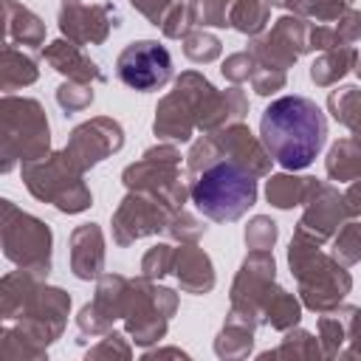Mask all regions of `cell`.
Listing matches in <instances>:
<instances>
[{
  "label": "cell",
  "instance_id": "obj_3",
  "mask_svg": "<svg viewBox=\"0 0 361 361\" xmlns=\"http://www.w3.org/2000/svg\"><path fill=\"white\" fill-rule=\"evenodd\" d=\"M116 73L133 90H158L172 76V56L158 39H138L118 54Z\"/></svg>",
  "mask_w": 361,
  "mask_h": 361
},
{
  "label": "cell",
  "instance_id": "obj_2",
  "mask_svg": "<svg viewBox=\"0 0 361 361\" xmlns=\"http://www.w3.org/2000/svg\"><path fill=\"white\" fill-rule=\"evenodd\" d=\"M192 203L214 223L240 220L257 203V178L237 161H217L195 180Z\"/></svg>",
  "mask_w": 361,
  "mask_h": 361
},
{
  "label": "cell",
  "instance_id": "obj_1",
  "mask_svg": "<svg viewBox=\"0 0 361 361\" xmlns=\"http://www.w3.org/2000/svg\"><path fill=\"white\" fill-rule=\"evenodd\" d=\"M259 138L282 169H305L324 149L327 116L307 96H279L259 118Z\"/></svg>",
  "mask_w": 361,
  "mask_h": 361
}]
</instances>
